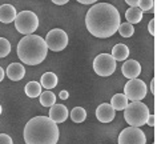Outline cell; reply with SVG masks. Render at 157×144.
Wrapping results in <instances>:
<instances>
[{
    "mask_svg": "<svg viewBox=\"0 0 157 144\" xmlns=\"http://www.w3.org/2000/svg\"><path fill=\"white\" fill-rule=\"evenodd\" d=\"M119 144H147V138L141 128L129 126L120 132Z\"/></svg>",
    "mask_w": 157,
    "mask_h": 144,
    "instance_id": "9c48e42d",
    "label": "cell"
},
{
    "mask_svg": "<svg viewBox=\"0 0 157 144\" xmlns=\"http://www.w3.org/2000/svg\"><path fill=\"white\" fill-rule=\"evenodd\" d=\"M129 100L128 98L124 95V93H116V95L112 96V100H111V106L115 108V111H123L127 108Z\"/></svg>",
    "mask_w": 157,
    "mask_h": 144,
    "instance_id": "2e32d148",
    "label": "cell"
},
{
    "mask_svg": "<svg viewBox=\"0 0 157 144\" xmlns=\"http://www.w3.org/2000/svg\"><path fill=\"white\" fill-rule=\"evenodd\" d=\"M117 32L123 37H131L132 35L135 33V28H133V24L125 21V23H120L119 28H117Z\"/></svg>",
    "mask_w": 157,
    "mask_h": 144,
    "instance_id": "7402d4cb",
    "label": "cell"
},
{
    "mask_svg": "<svg viewBox=\"0 0 157 144\" xmlns=\"http://www.w3.org/2000/svg\"><path fill=\"white\" fill-rule=\"evenodd\" d=\"M11 52V43L4 37H0V57L8 56Z\"/></svg>",
    "mask_w": 157,
    "mask_h": 144,
    "instance_id": "cb8c5ba5",
    "label": "cell"
},
{
    "mask_svg": "<svg viewBox=\"0 0 157 144\" xmlns=\"http://www.w3.org/2000/svg\"><path fill=\"white\" fill-rule=\"evenodd\" d=\"M76 2L81 3V4H95L97 0H76Z\"/></svg>",
    "mask_w": 157,
    "mask_h": 144,
    "instance_id": "f546056e",
    "label": "cell"
},
{
    "mask_svg": "<svg viewBox=\"0 0 157 144\" xmlns=\"http://www.w3.org/2000/svg\"><path fill=\"white\" fill-rule=\"evenodd\" d=\"M24 91L28 98H37L41 93V85L37 81H29V83H27Z\"/></svg>",
    "mask_w": 157,
    "mask_h": 144,
    "instance_id": "d6986e66",
    "label": "cell"
},
{
    "mask_svg": "<svg viewBox=\"0 0 157 144\" xmlns=\"http://www.w3.org/2000/svg\"><path fill=\"white\" fill-rule=\"evenodd\" d=\"M148 31L152 36H156V19H152L148 24Z\"/></svg>",
    "mask_w": 157,
    "mask_h": 144,
    "instance_id": "d4e9b609",
    "label": "cell"
},
{
    "mask_svg": "<svg viewBox=\"0 0 157 144\" xmlns=\"http://www.w3.org/2000/svg\"><path fill=\"white\" fill-rule=\"evenodd\" d=\"M69 112H68V108L63 104H53L51 106V110H49V118L53 120L56 124L59 123H64L67 118H68Z\"/></svg>",
    "mask_w": 157,
    "mask_h": 144,
    "instance_id": "7c38bea8",
    "label": "cell"
},
{
    "mask_svg": "<svg viewBox=\"0 0 157 144\" xmlns=\"http://www.w3.org/2000/svg\"><path fill=\"white\" fill-rule=\"evenodd\" d=\"M121 72L128 79H136L141 73V64L137 60H127L121 67Z\"/></svg>",
    "mask_w": 157,
    "mask_h": 144,
    "instance_id": "8fae6325",
    "label": "cell"
},
{
    "mask_svg": "<svg viewBox=\"0 0 157 144\" xmlns=\"http://www.w3.org/2000/svg\"><path fill=\"white\" fill-rule=\"evenodd\" d=\"M40 103L43 107H51L56 103V95L51 91V89H47V91L40 93Z\"/></svg>",
    "mask_w": 157,
    "mask_h": 144,
    "instance_id": "ffe728a7",
    "label": "cell"
},
{
    "mask_svg": "<svg viewBox=\"0 0 157 144\" xmlns=\"http://www.w3.org/2000/svg\"><path fill=\"white\" fill-rule=\"evenodd\" d=\"M52 2L55 3V4H57V6H64V4H67V3L69 2V0H52Z\"/></svg>",
    "mask_w": 157,
    "mask_h": 144,
    "instance_id": "1f68e13d",
    "label": "cell"
},
{
    "mask_svg": "<svg viewBox=\"0 0 157 144\" xmlns=\"http://www.w3.org/2000/svg\"><path fill=\"white\" fill-rule=\"evenodd\" d=\"M111 55L116 61H123V60L127 59L128 55H129V48L125 44H121L120 43V44H116L113 47Z\"/></svg>",
    "mask_w": 157,
    "mask_h": 144,
    "instance_id": "9a60e30c",
    "label": "cell"
},
{
    "mask_svg": "<svg viewBox=\"0 0 157 144\" xmlns=\"http://www.w3.org/2000/svg\"><path fill=\"white\" fill-rule=\"evenodd\" d=\"M16 8L11 4H3L0 6V21L4 23V24H10L15 20L16 18Z\"/></svg>",
    "mask_w": 157,
    "mask_h": 144,
    "instance_id": "4fadbf2b",
    "label": "cell"
},
{
    "mask_svg": "<svg viewBox=\"0 0 157 144\" xmlns=\"http://www.w3.org/2000/svg\"><path fill=\"white\" fill-rule=\"evenodd\" d=\"M59 96H60V99L67 100V99H68V96H69V93L67 92V91H61L60 93H59Z\"/></svg>",
    "mask_w": 157,
    "mask_h": 144,
    "instance_id": "4dcf8cb0",
    "label": "cell"
},
{
    "mask_svg": "<svg viewBox=\"0 0 157 144\" xmlns=\"http://www.w3.org/2000/svg\"><path fill=\"white\" fill-rule=\"evenodd\" d=\"M137 7L141 10V12H153V10H155V0H140Z\"/></svg>",
    "mask_w": 157,
    "mask_h": 144,
    "instance_id": "603a6c76",
    "label": "cell"
},
{
    "mask_svg": "<svg viewBox=\"0 0 157 144\" xmlns=\"http://www.w3.org/2000/svg\"><path fill=\"white\" fill-rule=\"evenodd\" d=\"M139 2L140 0H125V3L129 4V7H137L139 6Z\"/></svg>",
    "mask_w": 157,
    "mask_h": 144,
    "instance_id": "83f0119b",
    "label": "cell"
},
{
    "mask_svg": "<svg viewBox=\"0 0 157 144\" xmlns=\"http://www.w3.org/2000/svg\"><path fill=\"white\" fill-rule=\"evenodd\" d=\"M0 144H12V139L7 134H0Z\"/></svg>",
    "mask_w": 157,
    "mask_h": 144,
    "instance_id": "484cf974",
    "label": "cell"
},
{
    "mask_svg": "<svg viewBox=\"0 0 157 144\" xmlns=\"http://www.w3.org/2000/svg\"><path fill=\"white\" fill-rule=\"evenodd\" d=\"M15 27L21 35H31L39 28V18L32 11H21L15 18Z\"/></svg>",
    "mask_w": 157,
    "mask_h": 144,
    "instance_id": "5b68a950",
    "label": "cell"
},
{
    "mask_svg": "<svg viewBox=\"0 0 157 144\" xmlns=\"http://www.w3.org/2000/svg\"><path fill=\"white\" fill-rule=\"evenodd\" d=\"M149 116V108L141 102H132L124 110V118L131 127H143Z\"/></svg>",
    "mask_w": 157,
    "mask_h": 144,
    "instance_id": "277c9868",
    "label": "cell"
},
{
    "mask_svg": "<svg viewBox=\"0 0 157 144\" xmlns=\"http://www.w3.org/2000/svg\"><path fill=\"white\" fill-rule=\"evenodd\" d=\"M48 53L45 40L37 35H25L17 44V56L24 64L37 65L43 63Z\"/></svg>",
    "mask_w": 157,
    "mask_h": 144,
    "instance_id": "3957f363",
    "label": "cell"
},
{
    "mask_svg": "<svg viewBox=\"0 0 157 144\" xmlns=\"http://www.w3.org/2000/svg\"><path fill=\"white\" fill-rule=\"evenodd\" d=\"M7 76H8L12 81L21 80L23 77L25 76V68H24V65L19 64V63L10 64L8 68H7Z\"/></svg>",
    "mask_w": 157,
    "mask_h": 144,
    "instance_id": "5bb4252c",
    "label": "cell"
},
{
    "mask_svg": "<svg viewBox=\"0 0 157 144\" xmlns=\"http://www.w3.org/2000/svg\"><path fill=\"white\" fill-rule=\"evenodd\" d=\"M124 95L131 102H141L147 96V85L140 79H129L124 87Z\"/></svg>",
    "mask_w": 157,
    "mask_h": 144,
    "instance_id": "ba28073f",
    "label": "cell"
},
{
    "mask_svg": "<svg viewBox=\"0 0 157 144\" xmlns=\"http://www.w3.org/2000/svg\"><path fill=\"white\" fill-rule=\"evenodd\" d=\"M125 19L131 24H137L143 19V12L139 7H129V10H127V12H125Z\"/></svg>",
    "mask_w": 157,
    "mask_h": 144,
    "instance_id": "e0dca14e",
    "label": "cell"
},
{
    "mask_svg": "<svg viewBox=\"0 0 157 144\" xmlns=\"http://www.w3.org/2000/svg\"><path fill=\"white\" fill-rule=\"evenodd\" d=\"M145 124H148L149 127H156V115H151V114H149L148 119H147V123H145Z\"/></svg>",
    "mask_w": 157,
    "mask_h": 144,
    "instance_id": "4316f807",
    "label": "cell"
},
{
    "mask_svg": "<svg viewBox=\"0 0 157 144\" xmlns=\"http://www.w3.org/2000/svg\"><path fill=\"white\" fill-rule=\"evenodd\" d=\"M153 144H156V143H153Z\"/></svg>",
    "mask_w": 157,
    "mask_h": 144,
    "instance_id": "e575fe53",
    "label": "cell"
},
{
    "mask_svg": "<svg viewBox=\"0 0 157 144\" xmlns=\"http://www.w3.org/2000/svg\"><path fill=\"white\" fill-rule=\"evenodd\" d=\"M115 115H116L115 108L108 103L100 104L96 110V118L101 123H111L112 120L115 119Z\"/></svg>",
    "mask_w": 157,
    "mask_h": 144,
    "instance_id": "30bf717a",
    "label": "cell"
},
{
    "mask_svg": "<svg viewBox=\"0 0 157 144\" xmlns=\"http://www.w3.org/2000/svg\"><path fill=\"white\" fill-rule=\"evenodd\" d=\"M156 81H157V79H156V77H153V79H152V83H151V89H152V93H153V95H156Z\"/></svg>",
    "mask_w": 157,
    "mask_h": 144,
    "instance_id": "f1b7e54d",
    "label": "cell"
},
{
    "mask_svg": "<svg viewBox=\"0 0 157 144\" xmlns=\"http://www.w3.org/2000/svg\"><path fill=\"white\" fill-rule=\"evenodd\" d=\"M120 21V12L109 3L93 4L85 15V25L88 32L99 39H107L115 35Z\"/></svg>",
    "mask_w": 157,
    "mask_h": 144,
    "instance_id": "6da1fadb",
    "label": "cell"
},
{
    "mask_svg": "<svg viewBox=\"0 0 157 144\" xmlns=\"http://www.w3.org/2000/svg\"><path fill=\"white\" fill-rule=\"evenodd\" d=\"M2 112H3V108H2V106H0V115H2Z\"/></svg>",
    "mask_w": 157,
    "mask_h": 144,
    "instance_id": "836d02e7",
    "label": "cell"
},
{
    "mask_svg": "<svg viewBox=\"0 0 157 144\" xmlns=\"http://www.w3.org/2000/svg\"><path fill=\"white\" fill-rule=\"evenodd\" d=\"M59 136L57 124L47 116L32 118L25 124L23 132L25 144H57Z\"/></svg>",
    "mask_w": 157,
    "mask_h": 144,
    "instance_id": "7a4b0ae2",
    "label": "cell"
},
{
    "mask_svg": "<svg viewBox=\"0 0 157 144\" xmlns=\"http://www.w3.org/2000/svg\"><path fill=\"white\" fill-rule=\"evenodd\" d=\"M93 69L99 76H111L116 71V60L109 53H100L93 60Z\"/></svg>",
    "mask_w": 157,
    "mask_h": 144,
    "instance_id": "8992f818",
    "label": "cell"
},
{
    "mask_svg": "<svg viewBox=\"0 0 157 144\" xmlns=\"http://www.w3.org/2000/svg\"><path fill=\"white\" fill-rule=\"evenodd\" d=\"M59 83V79L57 76L55 75L53 72H45L44 75L41 76V81H40V85L44 87L45 89H52L57 85Z\"/></svg>",
    "mask_w": 157,
    "mask_h": 144,
    "instance_id": "ac0fdd59",
    "label": "cell"
},
{
    "mask_svg": "<svg viewBox=\"0 0 157 144\" xmlns=\"http://www.w3.org/2000/svg\"><path fill=\"white\" fill-rule=\"evenodd\" d=\"M4 76H6L4 69H3L2 67H0V81H3V79H4Z\"/></svg>",
    "mask_w": 157,
    "mask_h": 144,
    "instance_id": "d6a6232c",
    "label": "cell"
},
{
    "mask_svg": "<svg viewBox=\"0 0 157 144\" xmlns=\"http://www.w3.org/2000/svg\"><path fill=\"white\" fill-rule=\"evenodd\" d=\"M71 119H72L75 123H83L84 120L87 119V111H85L83 107H75L73 110L71 111Z\"/></svg>",
    "mask_w": 157,
    "mask_h": 144,
    "instance_id": "44dd1931",
    "label": "cell"
},
{
    "mask_svg": "<svg viewBox=\"0 0 157 144\" xmlns=\"http://www.w3.org/2000/svg\"><path fill=\"white\" fill-rule=\"evenodd\" d=\"M45 44L51 51L60 52L68 45V35L60 28L51 29L45 36Z\"/></svg>",
    "mask_w": 157,
    "mask_h": 144,
    "instance_id": "52a82bcc",
    "label": "cell"
}]
</instances>
